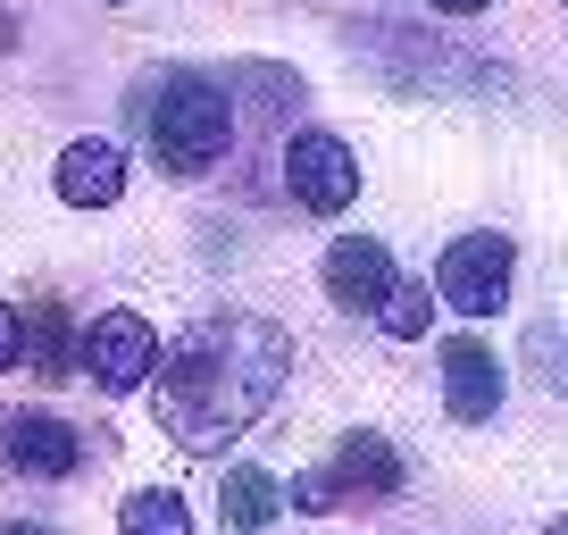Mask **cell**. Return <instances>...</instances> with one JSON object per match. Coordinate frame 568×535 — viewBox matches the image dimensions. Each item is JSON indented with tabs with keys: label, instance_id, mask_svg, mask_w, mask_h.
<instances>
[{
	"label": "cell",
	"instance_id": "cell-10",
	"mask_svg": "<svg viewBox=\"0 0 568 535\" xmlns=\"http://www.w3.org/2000/svg\"><path fill=\"white\" fill-rule=\"evenodd\" d=\"M59 201H68V210H118L125 201V151L101 143V134L68 143L59 151Z\"/></svg>",
	"mask_w": 568,
	"mask_h": 535
},
{
	"label": "cell",
	"instance_id": "cell-11",
	"mask_svg": "<svg viewBox=\"0 0 568 535\" xmlns=\"http://www.w3.org/2000/svg\"><path fill=\"white\" fill-rule=\"evenodd\" d=\"M276 511H284V485L267 477V468H226V485H217V518H226V535H260Z\"/></svg>",
	"mask_w": 568,
	"mask_h": 535
},
{
	"label": "cell",
	"instance_id": "cell-1",
	"mask_svg": "<svg viewBox=\"0 0 568 535\" xmlns=\"http://www.w3.org/2000/svg\"><path fill=\"white\" fill-rule=\"evenodd\" d=\"M160 427L184 452H226L267 418V402L293 376V335L260 310H217V319L184 326L160 360Z\"/></svg>",
	"mask_w": 568,
	"mask_h": 535
},
{
	"label": "cell",
	"instance_id": "cell-16",
	"mask_svg": "<svg viewBox=\"0 0 568 535\" xmlns=\"http://www.w3.org/2000/svg\"><path fill=\"white\" fill-rule=\"evenodd\" d=\"M18 360H26V310H9V302H0V376L18 369Z\"/></svg>",
	"mask_w": 568,
	"mask_h": 535
},
{
	"label": "cell",
	"instance_id": "cell-20",
	"mask_svg": "<svg viewBox=\"0 0 568 535\" xmlns=\"http://www.w3.org/2000/svg\"><path fill=\"white\" fill-rule=\"evenodd\" d=\"M551 535H568V511H560V518H551Z\"/></svg>",
	"mask_w": 568,
	"mask_h": 535
},
{
	"label": "cell",
	"instance_id": "cell-14",
	"mask_svg": "<svg viewBox=\"0 0 568 535\" xmlns=\"http://www.w3.org/2000/svg\"><path fill=\"white\" fill-rule=\"evenodd\" d=\"M26 360H34L42 376H68V369H75V343H68V319H59V302H42L34 319H26Z\"/></svg>",
	"mask_w": 568,
	"mask_h": 535
},
{
	"label": "cell",
	"instance_id": "cell-12",
	"mask_svg": "<svg viewBox=\"0 0 568 535\" xmlns=\"http://www.w3.org/2000/svg\"><path fill=\"white\" fill-rule=\"evenodd\" d=\"M118 535H193V511H184L176 485H142L118 502Z\"/></svg>",
	"mask_w": 568,
	"mask_h": 535
},
{
	"label": "cell",
	"instance_id": "cell-4",
	"mask_svg": "<svg viewBox=\"0 0 568 535\" xmlns=\"http://www.w3.org/2000/svg\"><path fill=\"white\" fill-rule=\"evenodd\" d=\"M510 268H518V243L494 226L460 234V243H444V260H435V302L460 310V319H494L501 302H510Z\"/></svg>",
	"mask_w": 568,
	"mask_h": 535
},
{
	"label": "cell",
	"instance_id": "cell-9",
	"mask_svg": "<svg viewBox=\"0 0 568 535\" xmlns=\"http://www.w3.org/2000/svg\"><path fill=\"white\" fill-rule=\"evenodd\" d=\"M0 461L18 468V477H75V468H84V435H75L68 418L26 411V418L0 427Z\"/></svg>",
	"mask_w": 568,
	"mask_h": 535
},
{
	"label": "cell",
	"instance_id": "cell-5",
	"mask_svg": "<svg viewBox=\"0 0 568 535\" xmlns=\"http://www.w3.org/2000/svg\"><path fill=\"white\" fill-rule=\"evenodd\" d=\"M284 184H293V201H302L310 218H343L359 201V160L343 134H326V125H310V134H293L284 143Z\"/></svg>",
	"mask_w": 568,
	"mask_h": 535
},
{
	"label": "cell",
	"instance_id": "cell-8",
	"mask_svg": "<svg viewBox=\"0 0 568 535\" xmlns=\"http://www.w3.org/2000/svg\"><path fill=\"white\" fill-rule=\"evenodd\" d=\"M444 411L460 418V427H485V418L501 411V360H494V343H477V335H452L444 343Z\"/></svg>",
	"mask_w": 568,
	"mask_h": 535
},
{
	"label": "cell",
	"instance_id": "cell-6",
	"mask_svg": "<svg viewBox=\"0 0 568 535\" xmlns=\"http://www.w3.org/2000/svg\"><path fill=\"white\" fill-rule=\"evenodd\" d=\"M75 360L92 369L101 393H134L142 376H151V360H160V335H151L142 310H101V319L84 326V352H75Z\"/></svg>",
	"mask_w": 568,
	"mask_h": 535
},
{
	"label": "cell",
	"instance_id": "cell-17",
	"mask_svg": "<svg viewBox=\"0 0 568 535\" xmlns=\"http://www.w3.org/2000/svg\"><path fill=\"white\" fill-rule=\"evenodd\" d=\"M435 18H477V9H494V0H426Z\"/></svg>",
	"mask_w": 568,
	"mask_h": 535
},
{
	"label": "cell",
	"instance_id": "cell-7",
	"mask_svg": "<svg viewBox=\"0 0 568 535\" xmlns=\"http://www.w3.org/2000/svg\"><path fill=\"white\" fill-rule=\"evenodd\" d=\"M402 276L393 268V251L376 243V234H343V243H326V260H318V285H326V302L335 310H352V319H368L376 302H385V285Z\"/></svg>",
	"mask_w": 568,
	"mask_h": 535
},
{
	"label": "cell",
	"instance_id": "cell-2",
	"mask_svg": "<svg viewBox=\"0 0 568 535\" xmlns=\"http://www.w3.org/2000/svg\"><path fill=\"white\" fill-rule=\"evenodd\" d=\"M234 143V92L201 68H176L151 92V160L168 176H210Z\"/></svg>",
	"mask_w": 568,
	"mask_h": 535
},
{
	"label": "cell",
	"instance_id": "cell-13",
	"mask_svg": "<svg viewBox=\"0 0 568 535\" xmlns=\"http://www.w3.org/2000/svg\"><path fill=\"white\" fill-rule=\"evenodd\" d=\"M376 319H385L393 343H418L426 326H435V285H418V276H393L385 302H376Z\"/></svg>",
	"mask_w": 568,
	"mask_h": 535
},
{
	"label": "cell",
	"instance_id": "cell-19",
	"mask_svg": "<svg viewBox=\"0 0 568 535\" xmlns=\"http://www.w3.org/2000/svg\"><path fill=\"white\" fill-rule=\"evenodd\" d=\"M0 51H18V18L9 9H0Z\"/></svg>",
	"mask_w": 568,
	"mask_h": 535
},
{
	"label": "cell",
	"instance_id": "cell-15",
	"mask_svg": "<svg viewBox=\"0 0 568 535\" xmlns=\"http://www.w3.org/2000/svg\"><path fill=\"white\" fill-rule=\"evenodd\" d=\"M234 84H243L251 101L267 109V118H276V109H302V75H284V68H267V59H243V68H234Z\"/></svg>",
	"mask_w": 568,
	"mask_h": 535
},
{
	"label": "cell",
	"instance_id": "cell-3",
	"mask_svg": "<svg viewBox=\"0 0 568 535\" xmlns=\"http://www.w3.org/2000/svg\"><path fill=\"white\" fill-rule=\"evenodd\" d=\"M385 494H402V452L376 427H352L326 452V468L284 485V511H343V502H385Z\"/></svg>",
	"mask_w": 568,
	"mask_h": 535
},
{
	"label": "cell",
	"instance_id": "cell-18",
	"mask_svg": "<svg viewBox=\"0 0 568 535\" xmlns=\"http://www.w3.org/2000/svg\"><path fill=\"white\" fill-rule=\"evenodd\" d=\"M0 535H51L42 518H0Z\"/></svg>",
	"mask_w": 568,
	"mask_h": 535
}]
</instances>
